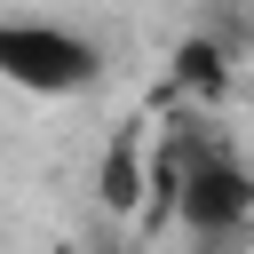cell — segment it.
<instances>
[{
	"label": "cell",
	"instance_id": "6da1fadb",
	"mask_svg": "<svg viewBox=\"0 0 254 254\" xmlns=\"http://www.w3.org/2000/svg\"><path fill=\"white\" fill-rule=\"evenodd\" d=\"M167 175H175V214H183L190 230H206V238H222V230H238V222L254 214V175H246L214 135H175Z\"/></svg>",
	"mask_w": 254,
	"mask_h": 254
},
{
	"label": "cell",
	"instance_id": "7a4b0ae2",
	"mask_svg": "<svg viewBox=\"0 0 254 254\" xmlns=\"http://www.w3.org/2000/svg\"><path fill=\"white\" fill-rule=\"evenodd\" d=\"M95 71H103V56L79 32H64V24H0V79H16L32 95H79V87H95Z\"/></svg>",
	"mask_w": 254,
	"mask_h": 254
},
{
	"label": "cell",
	"instance_id": "3957f363",
	"mask_svg": "<svg viewBox=\"0 0 254 254\" xmlns=\"http://www.w3.org/2000/svg\"><path fill=\"white\" fill-rule=\"evenodd\" d=\"M95 198H103L111 214H135V206H143V159H135V135H111V143H103Z\"/></svg>",
	"mask_w": 254,
	"mask_h": 254
},
{
	"label": "cell",
	"instance_id": "277c9868",
	"mask_svg": "<svg viewBox=\"0 0 254 254\" xmlns=\"http://www.w3.org/2000/svg\"><path fill=\"white\" fill-rule=\"evenodd\" d=\"M175 79L198 87V95H222V48L214 40H183L175 48Z\"/></svg>",
	"mask_w": 254,
	"mask_h": 254
},
{
	"label": "cell",
	"instance_id": "5b68a950",
	"mask_svg": "<svg viewBox=\"0 0 254 254\" xmlns=\"http://www.w3.org/2000/svg\"><path fill=\"white\" fill-rule=\"evenodd\" d=\"M103 254H119V246H103Z\"/></svg>",
	"mask_w": 254,
	"mask_h": 254
}]
</instances>
